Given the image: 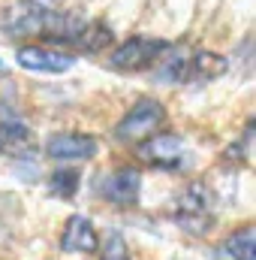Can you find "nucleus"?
<instances>
[{
  "label": "nucleus",
  "mask_w": 256,
  "mask_h": 260,
  "mask_svg": "<svg viewBox=\"0 0 256 260\" xmlns=\"http://www.w3.org/2000/svg\"><path fill=\"white\" fill-rule=\"evenodd\" d=\"M100 142L91 133H55L46 142V154L55 160H91Z\"/></svg>",
  "instance_id": "obj_8"
},
{
  "label": "nucleus",
  "mask_w": 256,
  "mask_h": 260,
  "mask_svg": "<svg viewBox=\"0 0 256 260\" xmlns=\"http://www.w3.org/2000/svg\"><path fill=\"white\" fill-rule=\"evenodd\" d=\"M81 21L55 12L36 0H18L0 12V34L3 37H49L55 43H66Z\"/></svg>",
  "instance_id": "obj_1"
},
{
  "label": "nucleus",
  "mask_w": 256,
  "mask_h": 260,
  "mask_svg": "<svg viewBox=\"0 0 256 260\" xmlns=\"http://www.w3.org/2000/svg\"><path fill=\"white\" fill-rule=\"evenodd\" d=\"M15 61H18V67H24L30 73H52V76L66 73V70H72V64H75V58L69 52L49 49V46H21L15 52Z\"/></svg>",
  "instance_id": "obj_7"
},
{
  "label": "nucleus",
  "mask_w": 256,
  "mask_h": 260,
  "mask_svg": "<svg viewBox=\"0 0 256 260\" xmlns=\"http://www.w3.org/2000/svg\"><path fill=\"white\" fill-rule=\"evenodd\" d=\"M100 194L106 197L112 206L118 209H130L139 203V194H142V173L136 167H121V170H112L103 185H100Z\"/></svg>",
  "instance_id": "obj_6"
},
{
  "label": "nucleus",
  "mask_w": 256,
  "mask_h": 260,
  "mask_svg": "<svg viewBox=\"0 0 256 260\" xmlns=\"http://www.w3.org/2000/svg\"><path fill=\"white\" fill-rule=\"evenodd\" d=\"M175 221L190 236H208L214 227V194L205 182H190L178 203H175Z\"/></svg>",
  "instance_id": "obj_2"
},
{
  "label": "nucleus",
  "mask_w": 256,
  "mask_h": 260,
  "mask_svg": "<svg viewBox=\"0 0 256 260\" xmlns=\"http://www.w3.org/2000/svg\"><path fill=\"white\" fill-rule=\"evenodd\" d=\"M106 257L109 260H124V242H121V236L115 233V236H109V251H106Z\"/></svg>",
  "instance_id": "obj_16"
},
{
  "label": "nucleus",
  "mask_w": 256,
  "mask_h": 260,
  "mask_svg": "<svg viewBox=\"0 0 256 260\" xmlns=\"http://www.w3.org/2000/svg\"><path fill=\"white\" fill-rule=\"evenodd\" d=\"M49 191L55 197H61V200H72L75 191H78V173L75 170H58V173H52Z\"/></svg>",
  "instance_id": "obj_14"
},
{
  "label": "nucleus",
  "mask_w": 256,
  "mask_h": 260,
  "mask_svg": "<svg viewBox=\"0 0 256 260\" xmlns=\"http://www.w3.org/2000/svg\"><path fill=\"white\" fill-rule=\"evenodd\" d=\"M226 70H229L226 58H220V55H214V52H196L190 58V76L199 79V82H211V79L223 76Z\"/></svg>",
  "instance_id": "obj_12"
},
{
  "label": "nucleus",
  "mask_w": 256,
  "mask_h": 260,
  "mask_svg": "<svg viewBox=\"0 0 256 260\" xmlns=\"http://www.w3.org/2000/svg\"><path fill=\"white\" fill-rule=\"evenodd\" d=\"M187 79H190V58L187 55H169L157 70V82H166V85H184Z\"/></svg>",
  "instance_id": "obj_13"
},
{
  "label": "nucleus",
  "mask_w": 256,
  "mask_h": 260,
  "mask_svg": "<svg viewBox=\"0 0 256 260\" xmlns=\"http://www.w3.org/2000/svg\"><path fill=\"white\" fill-rule=\"evenodd\" d=\"M61 251H66V254H91V251H97V230H94L91 218L72 215L66 221L64 236H61Z\"/></svg>",
  "instance_id": "obj_9"
},
{
  "label": "nucleus",
  "mask_w": 256,
  "mask_h": 260,
  "mask_svg": "<svg viewBox=\"0 0 256 260\" xmlns=\"http://www.w3.org/2000/svg\"><path fill=\"white\" fill-rule=\"evenodd\" d=\"M139 154H142V160H148L151 167L166 170V173H184L190 167L187 142L181 136H175V133H157V136H151L148 142L139 145Z\"/></svg>",
  "instance_id": "obj_4"
},
{
  "label": "nucleus",
  "mask_w": 256,
  "mask_h": 260,
  "mask_svg": "<svg viewBox=\"0 0 256 260\" xmlns=\"http://www.w3.org/2000/svg\"><path fill=\"white\" fill-rule=\"evenodd\" d=\"M3 70H6V64H3V58H0V76H3Z\"/></svg>",
  "instance_id": "obj_17"
},
{
  "label": "nucleus",
  "mask_w": 256,
  "mask_h": 260,
  "mask_svg": "<svg viewBox=\"0 0 256 260\" xmlns=\"http://www.w3.org/2000/svg\"><path fill=\"white\" fill-rule=\"evenodd\" d=\"M163 52H169V43L166 40H157V37H133V40L121 43L112 52L109 64L115 67V70H121V73H139V70L154 64Z\"/></svg>",
  "instance_id": "obj_5"
},
{
  "label": "nucleus",
  "mask_w": 256,
  "mask_h": 260,
  "mask_svg": "<svg viewBox=\"0 0 256 260\" xmlns=\"http://www.w3.org/2000/svg\"><path fill=\"white\" fill-rule=\"evenodd\" d=\"M69 46H78V49H84V52H103L109 43H112V30L103 24V21H81V27L66 40Z\"/></svg>",
  "instance_id": "obj_10"
},
{
  "label": "nucleus",
  "mask_w": 256,
  "mask_h": 260,
  "mask_svg": "<svg viewBox=\"0 0 256 260\" xmlns=\"http://www.w3.org/2000/svg\"><path fill=\"white\" fill-rule=\"evenodd\" d=\"M250 133H253V127H247L244 130V136H241L235 145L226 148V157H229V160H247V151H250Z\"/></svg>",
  "instance_id": "obj_15"
},
{
  "label": "nucleus",
  "mask_w": 256,
  "mask_h": 260,
  "mask_svg": "<svg viewBox=\"0 0 256 260\" xmlns=\"http://www.w3.org/2000/svg\"><path fill=\"white\" fill-rule=\"evenodd\" d=\"M220 254L226 260H256V236L253 227H241L232 236H226V242L220 245Z\"/></svg>",
  "instance_id": "obj_11"
},
{
  "label": "nucleus",
  "mask_w": 256,
  "mask_h": 260,
  "mask_svg": "<svg viewBox=\"0 0 256 260\" xmlns=\"http://www.w3.org/2000/svg\"><path fill=\"white\" fill-rule=\"evenodd\" d=\"M163 124H166V109H163V103H157V100H151V97H142L127 115L118 121L115 136H118L121 142H136V145H142V142H148L151 136H157V130L163 127Z\"/></svg>",
  "instance_id": "obj_3"
}]
</instances>
